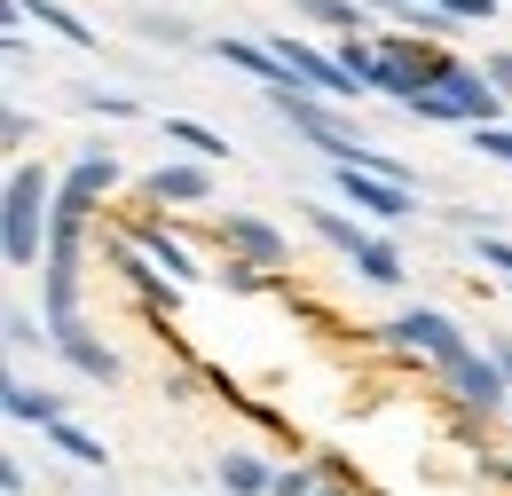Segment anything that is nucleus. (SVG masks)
<instances>
[{
	"label": "nucleus",
	"mask_w": 512,
	"mask_h": 496,
	"mask_svg": "<svg viewBox=\"0 0 512 496\" xmlns=\"http://www.w3.org/2000/svg\"><path fill=\"white\" fill-rule=\"evenodd\" d=\"M292 8H300V16H316V24H339V32H347V40H355V32H371V24H363V8H355V0H292Z\"/></svg>",
	"instance_id": "obj_14"
},
{
	"label": "nucleus",
	"mask_w": 512,
	"mask_h": 496,
	"mask_svg": "<svg viewBox=\"0 0 512 496\" xmlns=\"http://www.w3.org/2000/svg\"><path fill=\"white\" fill-rule=\"evenodd\" d=\"M56 449H64V457H79V465H103V441L79 434V426H56Z\"/></svg>",
	"instance_id": "obj_19"
},
{
	"label": "nucleus",
	"mask_w": 512,
	"mask_h": 496,
	"mask_svg": "<svg viewBox=\"0 0 512 496\" xmlns=\"http://www.w3.org/2000/svg\"><path fill=\"white\" fill-rule=\"evenodd\" d=\"M150 197H158V205H197V197H205V174H197V166H158V174H150Z\"/></svg>",
	"instance_id": "obj_11"
},
{
	"label": "nucleus",
	"mask_w": 512,
	"mask_h": 496,
	"mask_svg": "<svg viewBox=\"0 0 512 496\" xmlns=\"http://www.w3.org/2000/svg\"><path fill=\"white\" fill-rule=\"evenodd\" d=\"M308 221H316V229H323V237H331L339 252H355V260H363V245H371V237H363L355 221H339V213H323V205H308Z\"/></svg>",
	"instance_id": "obj_16"
},
{
	"label": "nucleus",
	"mask_w": 512,
	"mask_h": 496,
	"mask_svg": "<svg viewBox=\"0 0 512 496\" xmlns=\"http://www.w3.org/2000/svg\"><path fill=\"white\" fill-rule=\"evenodd\" d=\"M8 418L16 426H64V394H48V386H8Z\"/></svg>",
	"instance_id": "obj_9"
},
{
	"label": "nucleus",
	"mask_w": 512,
	"mask_h": 496,
	"mask_svg": "<svg viewBox=\"0 0 512 496\" xmlns=\"http://www.w3.org/2000/svg\"><path fill=\"white\" fill-rule=\"evenodd\" d=\"M268 56L284 63V79H292V87H308V95H363V79H355L339 56L308 48L300 32H276V40H268Z\"/></svg>",
	"instance_id": "obj_3"
},
{
	"label": "nucleus",
	"mask_w": 512,
	"mask_h": 496,
	"mask_svg": "<svg viewBox=\"0 0 512 496\" xmlns=\"http://www.w3.org/2000/svg\"><path fill=\"white\" fill-rule=\"evenodd\" d=\"M119 182V158H111V150H103V158H79V166H71V197H87V205H95V197H103V189Z\"/></svg>",
	"instance_id": "obj_13"
},
{
	"label": "nucleus",
	"mask_w": 512,
	"mask_h": 496,
	"mask_svg": "<svg viewBox=\"0 0 512 496\" xmlns=\"http://www.w3.org/2000/svg\"><path fill=\"white\" fill-rule=\"evenodd\" d=\"M331 182H339V197H347L355 213H371V221H402V213H410V189L379 182V174H363V166H331Z\"/></svg>",
	"instance_id": "obj_5"
},
{
	"label": "nucleus",
	"mask_w": 512,
	"mask_h": 496,
	"mask_svg": "<svg viewBox=\"0 0 512 496\" xmlns=\"http://www.w3.org/2000/svg\"><path fill=\"white\" fill-rule=\"evenodd\" d=\"M497 103H505V95H497V79H489V71L449 63L434 87H418V103H410V111H418V119H457V126H497Z\"/></svg>",
	"instance_id": "obj_2"
},
{
	"label": "nucleus",
	"mask_w": 512,
	"mask_h": 496,
	"mask_svg": "<svg viewBox=\"0 0 512 496\" xmlns=\"http://www.w3.org/2000/svg\"><path fill=\"white\" fill-rule=\"evenodd\" d=\"M481 260H489V268H505V276H512V245H505V237H481Z\"/></svg>",
	"instance_id": "obj_24"
},
{
	"label": "nucleus",
	"mask_w": 512,
	"mask_h": 496,
	"mask_svg": "<svg viewBox=\"0 0 512 496\" xmlns=\"http://www.w3.org/2000/svg\"><path fill=\"white\" fill-rule=\"evenodd\" d=\"M268 496H316V481H308V473H276V489Z\"/></svg>",
	"instance_id": "obj_23"
},
{
	"label": "nucleus",
	"mask_w": 512,
	"mask_h": 496,
	"mask_svg": "<svg viewBox=\"0 0 512 496\" xmlns=\"http://www.w3.org/2000/svg\"><path fill=\"white\" fill-rule=\"evenodd\" d=\"M16 16H32L40 32H64L71 48H95V32H87V24L71 16V8H56V0H16Z\"/></svg>",
	"instance_id": "obj_10"
},
{
	"label": "nucleus",
	"mask_w": 512,
	"mask_h": 496,
	"mask_svg": "<svg viewBox=\"0 0 512 496\" xmlns=\"http://www.w3.org/2000/svg\"><path fill=\"white\" fill-rule=\"evenodd\" d=\"M142 245L158 252V268H166V276H182V284H190V276H197V260H190V252H182V245H174L166 229H142Z\"/></svg>",
	"instance_id": "obj_17"
},
{
	"label": "nucleus",
	"mask_w": 512,
	"mask_h": 496,
	"mask_svg": "<svg viewBox=\"0 0 512 496\" xmlns=\"http://www.w3.org/2000/svg\"><path fill=\"white\" fill-rule=\"evenodd\" d=\"M410 8H418V0H410ZM426 8H449V0H426Z\"/></svg>",
	"instance_id": "obj_27"
},
{
	"label": "nucleus",
	"mask_w": 512,
	"mask_h": 496,
	"mask_svg": "<svg viewBox=\"0 0 512 496\" xmlns=\"http://www.w3.org/2000/svg\"><path fill=\"white\" fill-rule=\"evenodd\" d=\"M481 71H489V79H497V87H505V95H512V56H489V63H481Z\"/></svg>",
	"instance_id": "obj_25"
},
{
	"label": "nucleus",
	"mask_w": 512,
	"mask_h": 496,
	"mask_svg": "<svg viewBox=\"0 0 512 496\" xmlns=\"http://www.w3.org/2000/svg\"><path fill=\"white\" fill-rule=\"evenodd\" d=\"M56 189L48 182V166H16L8 189H0V252H8V268H24V260H40V237L56 229Z\"/></svg>",
	"instance_id": "obj_1"
},
{
	"label": "nucleus",
	"mask_w": 512,
	"mask_h": 496,
	"mask_svg": "<svg viewBox=\"0 0 512 496\" xmlns=\"http://www.w3.org/2000/svg\"><path fill=\"white\" fill-rule=\"evenodd\" d=\"M394 339H402V347H418V355H426V363H457V355H473V347H465V331H457V323H449V315H434V308H410V315H394Z\"/></svg>",
	"instance_id": "obj_4"
},
{
	"label": "nucleus",
	"mask_w": 512,
	"mask_h": 496,
	"mask_svg": "<svg viewBox=\"0 0 512 496\" xmlns=\"http://www.w3.org/2000/svg\"><path fill=\"white\" fill-rule=\"evenodd\" d=\"M221 245L245 252V260H284V237H276L268 221H253V213H229V221H221Z\"/></svg>",
	"instance_id": "obj_7"
},
{
	"label": "nucleus",
	"mask_w": 512,
	"mask_h": 496,
	"mask_svg": "<svg viewBox=\"0 0 512 496\" xmlns=\"http://www.w3.org/2000/svg\"><path fill=\"white\" fill-rule=\"evenodd\" d=\"M355 268H363L371 284H394V276H402V260H394V245H363V260H355Z\"/></svg>",
	"instance_id": "obj_18"
},
{
	"label": "nucleus",
	"mask_w": 512,
	"mask_h": 496,
	"mask_svg": "<svg viewBox=\"0 0 512 496\" xmlns=\"http://www.w3.org/2000/svg\"><path fill=\"white\" fill-rule=\"evenodd\" d=\"M56 347H64V355H71V363H79L87 378H119V355H111V347H103V339H95L87 323H71V331H56Z\"/></svg>",
	"instance_id": "obj_8"
},
{
	"label": "nucleus",
	"mask_w": 512,
	"mask_h": 496,
	"mask_svg": "<svg viewBox=\"0 0 512 496\" xmlns=\"http://www.w3.org/2000/svg\"><path fill=\"white\" fill-rule=\"evenodd\" d=\"M8 347H48V331L32 315H8Z\"/></svg>",
	"instance_id": "obj_21"
},
{
	"label": "nucleus",
	"mask_w": 512,
	"mask_h": 496,
	"mask_svg": "<svg viewBox=\"0 0 512 496\" xmlns=\"http://www.w3.org/2000/svg\"><path fill=\"white\" fill-rule=\"evenodd\" d=\"M221 489H229V496H268V489H276V473H268L260 457H221Z\"/></svg>",
	"instance_id": "obj_12"
},
{
	"label": "nucleus",
	"mask_w": 512,
	"mask_h": 496,
	"mask_svg": "<svg viewBox=\"0 0 512 496\" xmlns=\"http://www.w3.org/2000/svg\"><path fill=\"white\" fill-rule=\"evenodd\" d=\"M497 371H505V386H512V347H497Z\"/></svg>",
	"instance_id": "obj_26"
},
{
	"label": "nucleus",
	"mask_w": 512,
	"mask_h": 496,
	"mask_svg": "<svg viewBox=\"0 0 512 496\" xmlns=\"http://www.w3.org/2000/svg\"><path fill=\"white\" fill-rule=\"evenodd\" d=\"M166 142H182V150H197V158H229V142H221L213 126H197V119H166Z\"/></svg>",
	"instance_id": "obj_15"
},
{
	"label": "nucleus",
	"mask_w": 512,
	"mask_h": 496,
	"mask_svg": "<svg viewBox=\"0 0 512 496\" xmlns=\"http://www.w3.org/2000/svg\"><path fill=\"white\" fill-rule=\"evenodd\" d=\"M442 16H449V24H457V16H465V24H473V16H497V0H449Z\"/></svg>",
	"instance_id": "obj_22"
},
{
	"label": "nucleus",
	"mask_w": 512,
	"mask_h": 496,
	"mask_svg": "<svg viewBox=\"0 0 512 496\" xmlns=\"http://www.w3.org/2000/svg\"><path fill=\"white\" fill-rule=\"evenodd\" d=\"M473 150L497 158V166H512V126H473Z\"/></svg>",
	"instance_id": "obj_20"
},
{
	"label": "nucleus",
	"mask_w": 512,
	"mask_h": 496,
	"mask_svg": "<svg viewBox=\"0 0 512 496\" xmlns=\"http://www.w3.org/2000/svg\"><path fill=\"white\" fill-rule=\"evenodd\" d=\"M449 386L489 418V410H512V386H505V371H497V355H457L449 363Z\"/></svg>",
	"instance_id": "obj_6"
}]
</instances>
